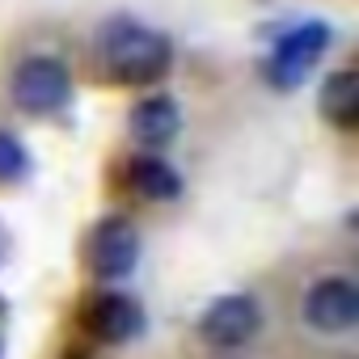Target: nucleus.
<instances>
[{
	"mask_svg": "<svg viewBox=\"0 0 359 359\" xmlns=\"http://www.w3.org/2000/svg\"><path fill=\"white\" fill-rule=\"evenodd\" d=\"M0 359H5V334H0Z\"/></svg>",
	"mask_w": 359,
	"mask_h": 359,
	"instance_id": "ddd939ff",
	"label": "nucleus"
},
{
	"mask_svg": "<svg viewBox=\"0 0 359 359\" xmlns=\"http://www.w3.org/2000/svg\"><path fill=\"white\" fill-rule=\"evenodd\" d=\"M258 330H262V309L254 296H241V292L212 300L199 317V338L216 351H237V346L254 342Z\"/></svg>",
	"mask_w": 359,
	"mask_h": 359,
	"instance_id": "39448f33",
	"label": "nucleus"
},
{
	"mask_svg": "<svg viewBox=\"0 0 359 359\" xmlns=\"http://www.w3.org/2000/svg\"><path fill=\"white\" fill-rule=\"evenodd\" d=\"M304 325L317 334H351L359 325V287L342 275H325L304 292Z\"/></svg>",
	"mask_w": 359,
	"mask_h": 359,
	"instance_id": "423d86ee",
	"label": "nucleus"
},
{
	"mask_svg": "<svg viewBox=\"0 0 359 359\" xmlns=\"http://www.w3.org/2000/svg\"><path fill=\"white\" fill-rule=\"evenodd\" d=\"M127 182H131L135 195H144V199H152V203H169V199L182 195V173H177L165 156H156V152L131 161Z\"/></svg>",
	"mask_w": 359,
	"mask_h": 359,
	"instance_id": "1a4fd4ad",
	"label": "nucleus"
},
{
	"mask_svg": "<svg viewBox=\"0 0 359 359\" xmlns=\"http://www.w3.org/2000/svg\"><path fill=\"white\" fill-rule=\"evenodd\" d=\"M131 140L148 152H161L177 131H182V110H177V102L169 93H152L144 102L131 106Z\"/></svg>",
	"mask_w": 359,
	"mask_h": 359,
	"instance_id": "0eeeda50",
	"label": "nucleus"
},
{
	"mask_svg": "<svg viewBox=\"0 0 359 359\" xmlns=\"http://www.w3.org/2000/svg\"><path fill=\"white\" fill-rule=\"evenodd\" d=\"M26 169H30V156H26L22 140L0 131V182H18V177H26Z\"/></svg>",
	"mask_w": 359,
	"mask_h": 359,
	"instance_id": "9b49d317",
	"label": "nucleus"
},
{
	"mask_svg": "<svg viewBox=\"0 0 359 359\" xmlns=\"http://www.w3.org/2000/svg\"><path fill=\"white\" fill-rule=\"evenodd\" d=\"M317 106H321L325 123H334L338 131H351V127L359 123V81H355V72H351V68L330 72L325 85H321Z\"/></svg>",
	"mask_w": 359,
	"mask_h": 359,
	"instance_id": "9d476101",
	"label": "nucleus"
},
{
	"mask_svg": "<svg viewBox=\"0 0 359 359\" xmlns=\"http://www.w3.org/2000/svg\"><path fill=\"white\" fill-rule=\"evenodd\" d=\"M325 47H330V26L325 22H300L296 30H287L275 43V51L266 60V81L275 89H296L317 68V60L325 55Z\"/></svg>",
	"mask_w": 359,
	"mask_h": 359,
	"instance_id": "7ed1b4c3",
	"label": "nucleus"
},
{
	"mask_svg": "<svg viewBox=\"0 0 359 359\" xmlns=\"http://www.w3.org/2000/svg\"><path fill=\"white\" fill-rule=\"evenodd\" d=\"M89 330L102 342H131L144 330V309L127 296V292H106L89 304Z\"/></svg>",
	"mask_w": 359,
	"mask_h": 359,
	"instance_id": "6e6552de",
	"label": "nucleus"
},
{
	"mask_svg": "<svg viewBox=\"0 0 359 359\" xmlns=\"http://www.w3.org/2000/svg\"><path fill=\"white\" fill-rule=\"evenodd\" d=\"M72 97V72L64 60H51V55H34V60H22L18 72H13V102L26 110V114H55L64 110Z\"/></svg>",
	"mask_w": 359,
	"mask_h": 359,
	"instance_id": "f03ea898",
	"label": "nucleus"
},
{
	"mask_svg": "<svg viewBox=\"0 0 359 359\" xmlns=\"http://www.w3.org/2000/svg\"><path fill=\"white\" fill-rule=\"evenodd\" d=\"M85 262L102 283H118L140 266V233L127 216H106L102 224H93L89 245H85Z\"/></svg>",
	"mask_w": 359,
	"mask_h": 359,
	"instance_id": "20e7f679",
	"label": "nucleus"
},
{
	"mask_svg": "<svg viewBox=\"0 0 359 359\" xmlns=\"http://www.w3.org/2000/svg\"><path fill=\"white\" fill-rule=\"evenodd\" d=\"M97 51H102V64L110 72V81L118 85H156L165 81L169 64H173V47L161 30H148L140 22H106L102 34H97Z\"/></svg>",
	"mask_w": 359,
	"mask_h": 359,
	"instance_id": "f257e3e1",
	"label": "nucleus"
},
{
	"mask_svg": "<svg viewBox=\"0 0 359 359\" xmlns=\"http://www.w3.org/2000/svg\"><path fill=\"white\" fill-rule=\"evenodd\" d=\"M5 250H9V241H5V233H0V262H5Z\"/></svg>",
	"mask_w": 359,
	"mask_h": 359,
	"instance_id": "f8f14e48",
	"label": "nucleus"
}]
</instances>
